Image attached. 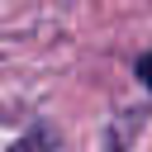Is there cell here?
Here are the masks:
<instances>
[{"instance_id":"2","label":"cell","mask_w":152,"mask_h":152,"mask_svg":"<svg viewBox=\"0 0 152 152\" xmlns=\"http://www.w3.org/2000/svg\"><path fill=\"white\" fill-rule=\"evenodd\" d=\"M138 76H142V86H147V90H152V52H147V57H142V62H138Z\"/></svg>"},{"instance_id":"1","label":"cell","mask_w":152,"mask_h":152,"mask_svg":"<svg viewBox=\"0 0 152 152\" xmlns=\"http://www.w3.org/2000/svg\"><path fill=\"white\" fill-rule=\"evenodd\" d=\"M10 152H57V138L48 133V128H38V133H28V138H19Z\"/></svg>"}]
</instances>
